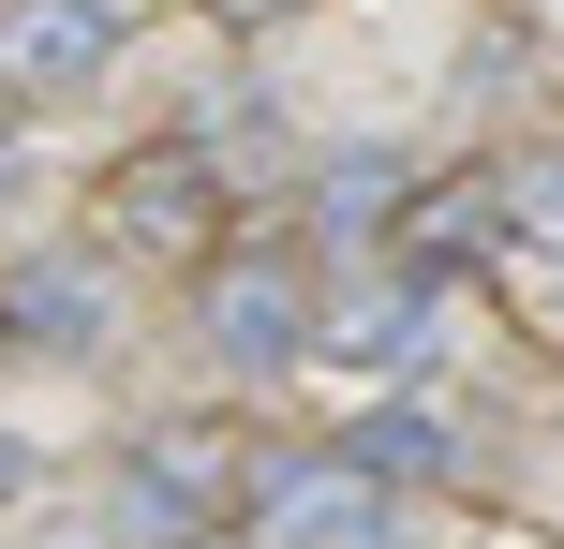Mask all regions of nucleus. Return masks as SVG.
Segmentation results:
<instances>
[{
  "instance_id": "obj_4",
  "label": "nucleus",
  "mask_w": 564,
  "mask_h": 549,
  "mask_svg": "<svg viewBox=\"0 0 564 549\" xmlns=\"http://www.w3.org/2000/svg\"><path fill=\"white\" fill-rule=\"evenodd\" d=\"M105 59H119V15H105V0H0V89L75 105V89H105Z\"/></svg>"
},
{
  "instance_id": "obj_6",
  "label": "nucleus",
  "mask_w": 564,
  "mask_h": 549,
  "mask_svg": "<svg viewBox=\"0 0 564 549\" xmlns=\"http://www.w3.org/2000/svg\"><path fill=\"white\" fill-rule=\"evenodd\" d=\"M0 327H15V342H45V356H89V342H105V267L30 253L15 283H0Z\"/></svg>"
},
{
  "instance_id": "obj_13",
  "label": "nucleus",
  "mask_w": 564,
  "mask_h": 549,
  "mask_svg": "<svg viewBox=\"0 0 564 549\" xmlns=\"http://www.w3.org/2000/svg\"><path fill=\"white\" fill-rule=\"evenodd\" d=\"M550 297H564V253H550Z\"/></svg>"
},
{
  "instance_id": "obj_10",
  "label": "nucleus",
  "mask_w": 564,
  "mask_h": 549,
  "mask_svg": "<svg viewBox=\"0 0 564 549\" xmlns=\"http://www.w3.org/2000/svg\"><path fill=\"white\" fill-rule=\"evenodd\" d=\"M490 194H506V238H550V253H564V149H535V164L490 178Z\"/></svg>"
},
{
  "instance_id": "obj_7",
  "label": "nucleus",
  "mask_w": 564,
  "mask_h": 549,
  "mask_svg": "<svg viewBox=\"0 0 564 549\" xmlns=\"http://www.w3.org/2000/svg\"><path fill=\"white\" fill-rule=\"evenodd\" d=\"M341 461H371L387 491H446V475H476V431L460 416H431V402H387V416H357V446Z\"/></svg>"
},
{
  "instance_id": "obj_11",
  "label": "nucleus",
  "mask_w": 564,
  "mask_h": 549,
  "mask_svg": "<svg viewBox=\"0 0 564 549\" xmlns=\"http://www.w3.org/2000/svg\"><path fill=\"white\" fill-rule=\"evenodd\" d=\"M0 491H30V446H15V431H0Z\"/></svg>"
},
{
  "instance_id": "obj_2",
  "label": "nucleus",
  "mask_w": 564,
  "mask_h": 549,
  "mask_svg": "<svg viewBox=\"0 0 564 549\" xmlns=\"http://www.w3.org/2000/svg\"><path fill=\"white\" fill-rule=\"evenodd\" d=\"M208 356H224V372H297V356H312L297 253H224V267H208Z\"/></svg>"
},
{
  "instance_id": "obj_8",
  "label": "nucleus",
  "mask_w": 564,
  "mask_h": 549,
  "mask_svg": "<svg viewBox=\"0 0 564 549\" xmlns=\"http://www.w3.org/2000/svg\"><path fill=\"white\" fill-rule=\"evenodd\" d=\"M490 238H506V194H490V178H446V194H416V208H401V267H416V283L476 267Z\"/></svg>"
},
{
  "instance_id": "obj_5",
  "label": "nucleus",
  "mask_w": 564,
  "mask_h": 549,
  "mask_svg": "<svg viewBox=\"0 0 564 549\" xmlns=\"http://www.w3.org/2000/svg\"><path fill=\"white\" fill-rule=\"evenodd\" d=\"M208 223H224V178H208L194 149L119 164V238H149V253H208Z\"/></svg>"
},
{
  "instance_id": "obj_1",
  "label": "nucleus",
  "mask_w": 564,
  "mask_h": 549,
  "mask_svg": "<svg viewBox=\"0 0 564 549\" xmlns=\"http://www.w3.org/2000/svg\"><path fill=\"white\" fill-rule=\"evenodd\" d=\"M253 549H387V475L371 461H268Z\"/></svg>"
},
{
  "instance_id": "obj_12",
  "label": "nucleus",
  "mask_w": 564,
  "mask_h": 549,
  "mask_svg": "<svg viewBox=\"0 0 564 549\" xmlns=\"http://www.w3.org/2000/svg\"><path fill=\"white\" fill-rule=\"evenodd\" d=\"M238 15H282V0H238Z\"/></svg>"
},
{
  "instance_id": "obj_3",
  "label": "nucleus",
  "mask_w": 564,
  "mask_h": 549,
  "mask_svg": "<svg viewBox=\"0 0 564 549\" xmlns=\"http://www.w3.org/2000/svg\"><path fill=\"white\" fill-rule=\"evenodd\" d=\"M119 505H134V535H149V549H208V520L238 505L224 431H134V461H119Z\"/></svg>"
},
{
  "instance_id": "obj_9",
  "label": "nucleus",
  "mask_w": 564,
  "mask_h": 549,
  "mask_svg": "<svg viewBox=\"0 0 564 549\" xmlns=\"http://www.w3.org/2000/svg\"><path fill=\"white\" fill-rule=\"evenodd\" d=\"M431 342V283L401 267V283H371L357 312H327V356H357V372H401V356Z\"/></svg>"
}]
</instances>
